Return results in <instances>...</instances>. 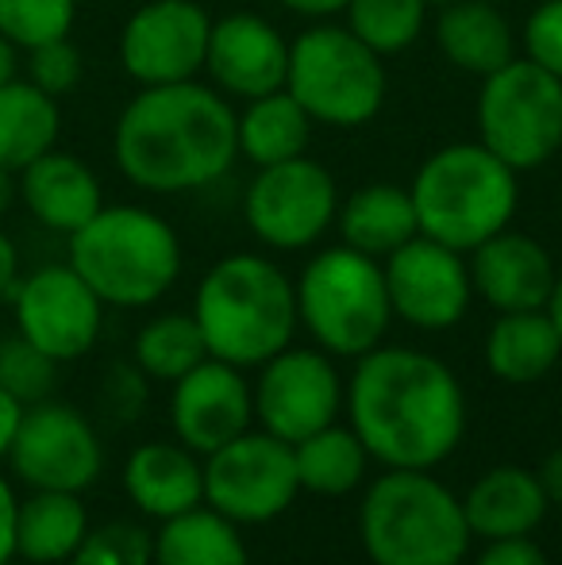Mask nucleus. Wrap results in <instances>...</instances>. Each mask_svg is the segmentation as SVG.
Segmentation results:
<instances>
[{
	"mask_svg": "<svg viewBox=\"0 0 562 565\" xmlns=\"http://www.w3.org/2000/svg\"><path fill=\"white\" fill-rule=\"evenodd\" d=\"M343 408L370 461L385 469H435L466 435L463 381L416 347L382 342L354 358Z\"/></svg>",
	"mask_w": 562,
	"mask_h": 565,
	"instance_id": "1",
	"label": "nucleus"
},
{
	"mask_svg": "<svg viewBox=\"0 0 562 565\" xmlns=\"http://www.w3.org/2000/svg\"><path fill=\"white\" fill-rule=\"evenodd\" d=\"M113 158L131 185L155 196L216 185L240 162L232 100L204 82L139 89L116 116Z\"/></svg>",
	"mask_w": 562,
	"mask_h": 565,
	"instance_id": "2",
	"label": "nucleus"
},
{
	"mask_svg": "<svg viewBox=\"0 0 562 565\" xmlns=\"http://www.w3.org/2000/svg\"><path fill=\"white\" fill-rule=\"evenodd\" d=\"M193 320L209 358L240 370H258L297 335L293 277L274 258L235 250L204 269L193 297Z\"/></svg>",
	"mask_w": 562,
	"mask_h": 565,
	"instance_id": "3",
	"label": "nucleus"
},
{
	"mask_svg": "<svg viewBox=\"0 0 562 565\" xmlns=\"http://www.w3.org/2000/svg\"><path fill=\"white\" fill-rule=\"evenodd\" d=\"M70 266L105 308H150L178 285L185 254L170 220L142 204H105L70 235Z\"/></svg>",
	"mask_w": 562,
	"mask_h": 565,
	"instance_id": "4",
	"label": "nucleus"
},
{
	"mask_svg": "<svg viewBox=\"0 0 562 565\" xmlns=\"http://www.w3.org/2000/svg\"><path fill=\"white\" fill-rule=\"evenodd\" d=\"M421 235L470 254L489 235L512 227L520 209V173L478 139L432 150L409 185Z\"/></svg>",
	"mask_w": 562,
	"mask_h": 565,
	"instance_id": "5",
	"label": "nucleus"
},
{
	"mask_svg": "<svg viewBox=\"0 0 562 565\" xmlns=\"http://www.w3.org/2000/svg\"><path fill=\"white\" fill-rule=\"evenodd\" d=\"M359 539L374 565H463L470 527L463 497L432 469H385L359 504Z\"/></svg>",
	"mask_w": 562,
	"mask_h": 565,
	"instance_id": "6",
	"label": "nucleus"
},
{
	"mask_svg": "<svg viewBox=\"0 0 562 565\" xmlns=\"http://www.w3.org/2000/svg\"><path fill=\"white\" fill-rule=\"evenodd\" d=\"M297 323L331 358H362L390 335L393 308L382 262L347 243L324 246L293 277Z\"/></svg>",
	"mask_w": 562,
	"mask_h": 565,
	"instance_id": "7",
	"label": "nucleus"
},
{
	"mask_svg": "<svg viewBox=\"0 0 562 565\" xmlns=\"http://www.w3.org/2000/svg\"><path fill=\"white\" fill-rule=\"evenodd\" d=\"M285 89L312 124L351 131L382 113L390 77L382 54L351 35L347 23L316 20L289 39Z\"/></svg>",
	"mask_w": 562,
	"mask_h": 565,
	"instance_id": "8",
	"label": "nucleus"
},
{
	"mask_svg": "<svg viewBox=\"0 0 562 565\" xmlns=\"http://www.w3.org/2000/svg\"><path fill=\"white\" fill-rule=\"evenodd\" d=\"M478 142L517 173L548 166L562 150V82L517 54L481 77L474 100Z\"/></svg>",
	"mask_w": 562,
	"mask_h": 565,
	"instance_id": "9",
	"label": "nucleus"
},
{
	"mask_svg": "<svg viewBox=\"0 0 562 565\" xmlns=\"http://www.w3.org/2000/svg\"><path fill=\"white\" fill-rule=\"evenodd\" d=\"M300 497L293 447L251 427L220 450L204 454V504L240 527L274 523Z\"/></svg>",
	"mask_w": 562,
	"mask_h": 565,
	"instance_id": "10",
	"label": "nucleus"
},
{
	"mask_svg": "<svg viewBox=\"0 0 562 565\" xmlns=\"http://www.w3.org/2000/svg\"><path fill=\"white\" fill-rule=\"evenodd\" d=\"M339 185L328 166L300 154L263 166L243 189V224L271 250H308L331 227L339 212Z\"/></svg>",
	"mask_w": 562,
	"mask_h": 565,
	"instance_id": "11",
	"label": "nucleus"
},
{
	"mask_svg": "<svg viewBox=\"0 0 562 565\" xmlns=\"http://www.w3.org/2000/svg\"><path fill=\"white\" fill-rule=\"evenodd\" d=\"M255 419L263 431L293 443L339 424L347 404V385L336 370V358L320 347H285L258 365Z\"/></svg>",
	"mask_w": 562,
	"mask_h": 565,
	"instance_id": "12",
	"label": "nucleus"
},
{
	"mask_svg": "<svg viewBox=\"0 0 562 565\" xmlns=\"http://www.w3.org/2000/svg\"><path fill=\"white\" fill-rule=\"evenodd\" d=\"M8 461L28 489L85 492L105 469V447L97 427L74 404L39 401L23 408Z\"/></svg>",
	"mask_w": 562,
	"mask_h": 565,
	"instance_id": "13",
	"label": "nucleus"
},
{
	"mask_svg": "<svg viewBox=\"0 0 562 565\" xmlns=\"http://www.w3.org/2000/svg\"><path fill=\"white\" fill-rule=\"evenodd\" d=\"M15 331L54 362H77L100 339L105 300L82 281L74 266H39L12 289Z\"/></svg>",
	"mask_w": 562,
	"mask_h": 565,
	"instance_id": "14",
	"label": "nucleus"
},
{
	"mask_svg": "<svg viewBox=\"0 0 562 565\" xmlns=\"http://www.w3.org/2000/svg\"><path fill=\"white\" fill-rule=\"evenodd\" d=\"M212 15L197 0H142L120 28V66L139 89L204 74Z\"/></svg>",
	"mask_w": 562,
	"mask_h": 565,
	"instance_id": "15",
	"label": "nucleus"
},
{
	"mask_svg": "<svg viewBox=\"0 0 562 565\" xmlns=\"http://www.w3.org/2000/svg\"><path fill=\"white\" fill-rule=\"evenodd\" d=\"M382 274L393 320H405L416 331L458 328L474 305L466 254L427 235H413L390 258H382Z\"/></svg>",
	"mask_w": 562,
	"mask_h": 565,
	"instance_id": "16",
	"label": "nucleus"
},
{
	"mask_svg": "<svg viewBox=\"0 0 562 565\" xmlns=\"http://www.w3.org/2000/svg\"><path fill=\"white\" fill-rule=\"evenodd\" d=\"M247 370L227 365L220 358H204L197 370H189L181 381H173L170 393V424L181 447L193 454H212L235 435L251 431L255 424V393Z\"/></svg>",
	"mask_w": 562,
	"mask_h": 565,
	"instance_id": "17",
	"label": "nucleus"
},
{
	"mask_svg": "<svg viewBox=\"0 0 562 565\" xmlns=\"http://www.w3.org/2000/svg\"><path fill=\"white\" fill-rule=\"evenodd\" d=\"M204 74L212 77V89L240 105L278 93L285 89V74H289V39L266 15L227 12L212 20Z\"/></svg>",
	"mask_w": 562,
	"mask_h": 565,
	"instance_id": "18",
	"label": "nucleus"
},
{
	"mask_svg": "<svg viewBox=\"0 0 562 565\" xmlns=\"http://www.w3.org/2000/svg\"><path fill=\"white\" fill-rule=\"evenodd\" d=\"M466 262H470L474 297L486 300L494 312L548 308V297L559 277V266L548 246L512 227L497 231L486 243H478L466 254Z\"/></svg>",
	"mask_w": 562,
	"mask_h": 565,
	"instance_id": "19",
	"label": "nucleus"
},
{
	"mask_svg": "<svg viewBox=\"0 0 562 565\" xmlns=\"http://www.w3.org/2000/svg\"><path fill=\"white\" fill-rule=\"evenodd\" d=\"M15 185H20V201L31 212V220L66 238L105 209L100 178L77 154L59 147L23 166L15 173Z\"/></svg>",
	"mask_w": 562,
	"mask_h": 565,
	"instance_id": "20",
	"label": "nucleus"
},
{
	"mask_svg": "<svg viewBox=\"0 0 562 565\" xmlns=\"http://www.w3.org/2000/svg\"><path fill=\"white\" fill-rule=\"evenodd\" d=\"M124 492L147 520H173L204 504V458L181 443H142L124 461Z\"/></svg>",
	"mask_w": 562,
	"mask_h": 565,
	"instance_id": "21",
	"label": "nucleus"
},
{
	"mask_svg": "<svg viewBox=\"0 0 562 565\" xmlns=\"http://www.w3.org/2000/svg\"><path fill=\"white\" fill-rule=\"evenodd\" d=\"M548 492L536 469L524 466H494L466 489L463 515L474 539H520L536 535L548 520Z\"/></svg>",
	"mask_w": 562,
	"mask_h": 565,
	"instance_id": "22",
	"label": "nucleus"
},
{
	"mask_svg": "<svg viewBox=\"0 0 562 565\" xmlns=\"http://www.w3.org/2000/svg\"><path fill=\"white\" fill-rule=\"evenodd\" d=\"M432 35L439 54L470 77H489L520 54V35L489 0H447L432 20Z\"/></svg>",
	"mask_w": 562,
	"mask_h": 565,
	"instance_id": "23",
	"label": "nucleus"
},
{
	"mask_svg": "<svg viewBox=\"0 0 562 565\" xmlns=\"http://www.w3.org/2000/svg\"><path fill=\"white\" fill-rule=\"evenodd\" d=\"M336 231L351 250H362L378 262L390 258L397 246H405L413 235H421L409 185L370 181V185L354 189L347 201H339Z\"/></svg>",
	"mask_w": 562,
	"mask_h": 565,
	"instance_id": "24",
	"label": "nucleus"
},
{
	"mask_svg": "<svg viewBox=\"0 0 562 565\" xmlns=\"http://www.w3.org/2000/svg\"><path fill=\"white\" fill-rule=\"evenodd\" d=\"M562 362V339L548 308L497 312L486 331V370L505 385H536Z\"/></svg>",
	"mask_w": 562,
	"mask_h": 565,
	"instance_id": "25",
	"label": "nucleus"
},
{
	"mask_svg": "<svg viewBox=\"0 0 562 565\" xmlns=\"http://www.w3.org/2000/svg\"><path fill=\"white\" fill-rule=\"evenodd\" d=\"M89 535V512L82 492L31 489L15 512V558L28 565H59L70 562Z\"/></svg>",
	"mask_w": 562,
	"mask_h": 565,
	"instance_id": "26",
	"label": "nucleus"
},
{
	"mask_svg": "<svg viewBox=\"0 0 562 565\" xmlns=\"http://www.w3.org/2000/svg\"><path fill=\"white\" fill-rule=\"evenodd\" d=\"M312 127V116L289 97V89L266 93V97L243 100V108L235 113V150L255 170L278 166L308 154Z\"/></svg>",
	"mask_w": 562,
	"mask_h": 565,
	"instance_id": "27",
	"label": "nucleus"
},
{
	"mask_svg": "<svg viewBox=\"0 0 562 565\" xmlns=\"http://www.w3.org/2000/svg\"><path fill=\"white\" fill-rule=\"evenodd\" d=\"M62 108L51 93L31 85L28 77H12L0 85V170L20 173L46 150L59 147Z\"/></svg>",
	"mask_w": 562,
	"mask_h": 565,
	"instance_id": "28",
	"label": "nucleus"
},
{
	"mask_svg": "<svg viewBox=\"0 0 562 565\" xmlns=\"http://www.w3.org/2000/svg\"><path fill=\"white\" fill-rule=\"evenodd\" d=\"M150 565H251V554L240 523L201 504L158 523L150 535Z\"/></svg>",
	"mask_w": 562,
	"mask_h": 565,
	"instance_id": "29",
	"label": "nucleus"
},
{
	"mask_svg": "<svg viewBox=\"0 0 562 565\" xmlns=\"http://www.w3.org/2000/svg\"><path fill=\"white\" fill-rule=\"evenodd\" d=\"M293 461H297L300 492L339 500L351 497L367 481L370 454L359 435L351 431V424H331L308 439L293 443Z\"/></svg>",
	"mask_w": 562,
	"mask_h": 565,
	"instance_id": "30",
	"label": "nucleus"
},
{
	"mask_svg": "<svg viewBox=\"0 0 562 565\" xmlns=\"http://www.w3.org/2000/svg\"><path fill=\"white\" fill-rule=\"evenodd\" d=\"M131 358H136L142 377L173 385L209 358V347H204L193 312H162L139 328Z\"/></svg>",
	"mask_w": 562,
	"mask_h": 565,
	"instance_id": "31",
	"label": "nucleus"
},
{
	"mask_svg": "<svg viewBox=\"0 0 562 565\" xmlns=\"http://www.w3.org/2000/svg\"><path fill=\"white\" fill-rule=\"evenodd\" d=\"M432 0H347L343 23L382 58L405 54L424 35Z\"/></svg>",
	"mask_w": 562,
	"mask_h": 565,
	"instance_id": "32",
	"label": "nucleus"
},
{
	"mask_svg": "<svg viewBox=\"0 0 562 565\" xmlns=\"http://www.w3.org/2000/svg\"><path fill=\"white\" fill-rule=\"evenodd\" d=\"M77 0H0V39L15 51H35L54 39H70Z\"/></svg>",
	"mask_w": 562,
	"mask_h": 565,
	"instance_id": "33",
	"label": "nucleus"
},
{
	"mask_svg": "<svg viewBox=\"0 0 562 565\" xmlns=\"http://www.w3.org/2000/svg\"><path fill=\"white\" fill-rule=\"evenodd\" d=\"M54 381H59V362L54 358H46L39 347H31L20 331L0 339V388L12 393L23 408L51 401Z\"/></svg>",
	"mask_w": 562,
	"mask_h": 565,
	"instance_id": "34",
	"label": "nucleus"
},
{
	"mask_svg": "<svg viewBox=\"0 0 562 565\" xmlns=\"http://www.w3.org/2000/svg\"><path fill=\"white\" fill-rule=\"evenodd\" d=\"M70 565H150V535L136 523L89 527Z\"/></svg>",
	"mask_w": 562,
	"mask_h": 565,
	"instance_id": "35",
	"label": "nucleus"
},
{
	"mask_svg": "<svg viewBox=\"0 0 562 565\" xmlns=\"http://www.w3.org/2000/svg\"><path fill=\"white\" fill-rule=\"evenodd\" d=\"M85 77V58L70 39H54L35 51H28V82L39 85L43 93H51L54 100H62L66 93H74Z\"/></svg>",
	"mask_w": 562,
	"mask_h": 565,
	"instance_id": "36",
	"label": "nucleus"
},
{
	"mask_svg": "<svg viewBox=\"0 0 562 565\" xmlns=\"http://www.w3.org/2000/svg\"><path fill=\"white\" fill-rule=\"evenodd\" d=\"M517 35L520 54L562 82V0H540Z\"/></svg>",
	"mask_w": 562,
	"mask_h": 565,
	"instance_id": "37",
	"label": "nucleus"
},
{
	"mask_svg": "<svg viewBox=\"0 0 562 565\" xmlns=\"http://www.w3.org/2000/svg\"><path fill=\"white\" fill-rule=\"evenodd\" d=\"M147 401V377L139 365H116L105 381V404L116 419H131Z\"/></svg>",
	"mask_w": 562,
	"mask_h": 565,
	"instance_id": "38",
	"label": "nucleus"
},
{
	"mask_svg": "<svg viewBox=\"0 0 562 565\" xmlns=\"http://www.w3.org/2000/svg\"><path fill=\"white\" fill-rule=\"evenodd\" d=\"M474 565H551V562L532 535H520V539H494V543H486V551L474 558Z\"/></svg>",
	"mask_w": 562,
	"mask_h": 565,
	"instance_id": "39",
	"label": "nucleus"
},
{
	"mask_svg": "<svg viewBox=\"0 0 562 565\" xmlns=\"http://www.w3.org/2000/svg\"><path fill=\"white\" fill-rule=\"evenodd\" d=\"M15 512H20V497L0 477V565L15 558Z\"/></svg>",
	"mask_w": 562,
	"mask_h": 565,
	"instance_id": "40",
	"label": "nucleus"
},
{
	"mask_svg": "<svg viewBox=\"0 0 562 565\" xmlns=\"http://www.w3.org/2000/svg\"><path fill=\"white\" fill-rule=\"evenodd\" d=\"M274 4H282L289 15H300V20L316 23V20H336V15H343L347 0H274Z\"/></svg>",
	"mask_w": 562,
	"mask_h": 565,
	"instance_id": "41",
	"label": "nucleus"
},
{
	"mask_svg": "<svg viewBox=\"0 0 562 565\" xmlns=\"http://www.w3.org/2000/svg\"><path fill=\"white\" fill-rule=\"evenodd\" d=\"M20 419H23V404L15 401L12 393L0 388V458H8V450H12V439H15V431H20Z\"/></svg>",
	"mask_w": 562,
	"mask_h": 565,
	"instance_id": "42",
	"label": "nucleus"
},
{
	"mask_svg": "<svg viewBox=\"0 0 562 565\" xmlns=\"http://www.w3.org/2000/svg\"><path fill=\"white\" fill-rule=\"evenodd\" d=\"M15 281H20V250L12 238L0 231V297H12Z\"/></svg>",
	"mask_w": 562,
	"mask_h": 565,
	"instance_id": "43",
	"label": "nucleus"
},
{
	"mask_svg": "<svg viewBox=\"0 0 562 565\" xmlns=\"http://www.w3.org/2000/svg\"><path fill=\"white\" fill-rule=\"evenodd\" d=\"M543 481V492H548L551 504H562V447L551 450L548 458H543V466L536 469Z\"/></svg>",
	"mask_w": 562,
	"mask_h": 565,
	"instance_id": "44",
	"label": "nucleus"
},
{
	"mask_svg": "<svg viewBox=\"0 0 562 565\" xmlns=\"http://www.w3.org/2000/svg\"><path fill=\"white\" fill-rule=\"evenodd\" d=\"M20 70V51H15L8 39H0V85H8Z\"/></svg>",
	"mask_w": 562,
	"mask_h": 565,
	"instance_id": "45",
	"label": "nucleus"
},
{
	"mask_svg": "<svg viewBox=\"0 0 562 565\" xmlns=\"http://www.w3.org/2000/svg\"><path fill=\"white\" fill-rule=\"evenodd\" d=\"M15 196H20V185H15V173L0 170V216H4V212L12 209Z\"/></svg>",
	"mask_w": 562,
	"mask_h": 565,
	"instance_id": "46",
	"label": "nucleus"
},
{
	"mask_svg": "<svg viewBox=\"0 0 562 565\" xmlns=\"http://www.w3.org/2000/svg\"><path fill=\"white\" fill-rule=\"evenodd\" d=\"M548 316H551V323H555V331L562 339V269L555 277V289H551V297H548Z\"/></svg>",
	"mask_w": 562,
	"mask_h": 565,
	"instance_id": "47",
	"label": "nucleus"
},
{
	"mask_svg": "<svg viewBox=\"0 0 562 565\" xmlns=\"http://www.w3.org/2000/svg\"><path fill=\"white\" fill-rule=\"evenodd\" d=\"M489 4H505V0H489Z\"/></svg>",
	"mask_w": 562,
	"mask_h": 565,
	"instance_id": "48",
	"label": "nucleus"
},
{
	"mask_svg": "<svg viewBox=\"0 0 562 565\" xmlns=\"http://www.w3.org/2000/svg\"><path fill=\"white\" fill-rule=\"evenodd\" d=\"M4 565H12V562H4Z\"/></svg>",
	"mask_w": 562,
	"mask_h": 565,
	"instance_id": "49",
	"label": "nucleus"
}]
</instances>
